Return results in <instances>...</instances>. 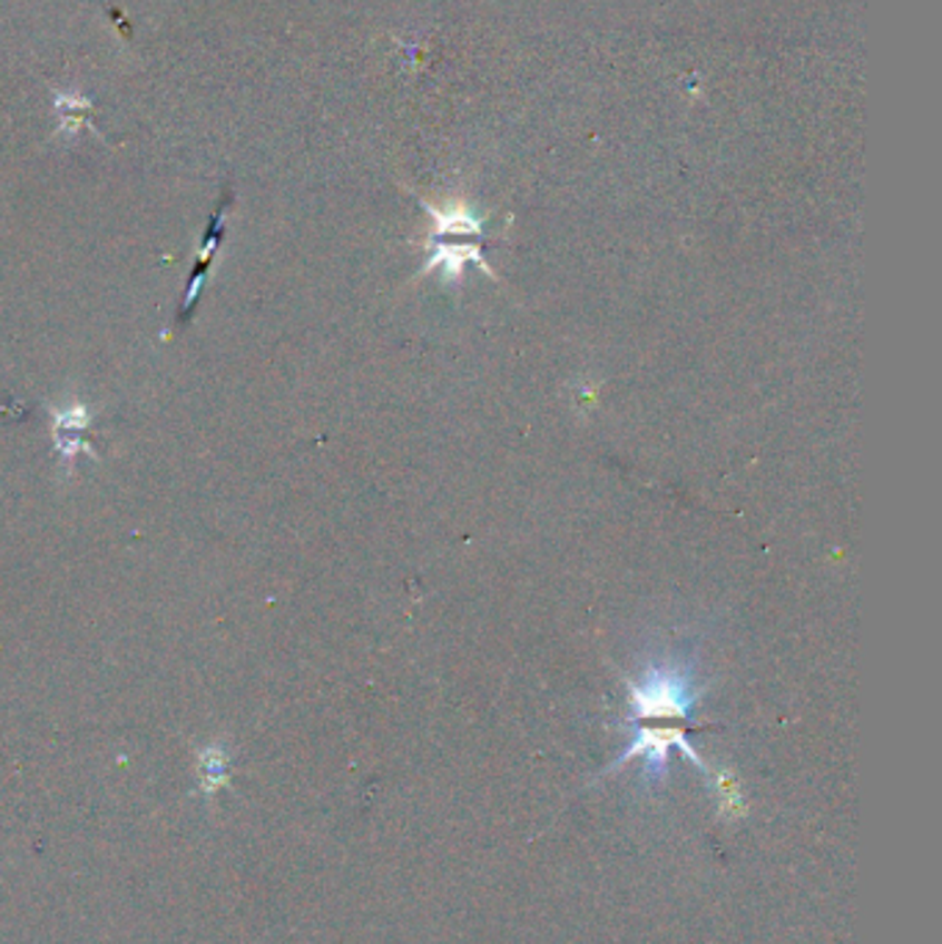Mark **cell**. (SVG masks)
<instances>
[{
    "label": "cell",
    "instance_id": "obj_1",
    "mask_svg": "<svg viewBox=\"0 0 942 944\" xmlns=\"http://www.w3.org/2000/svg\"><path fill=\"white\" fill-rule=\"evenodd\" d=\"M628 685V724H688L694 707L703 699V685H699L697 671L691 663L680 660H658L647 663L639 677H625Z\"/></svg>",
    "mask_w": 942,
    "mask_h": 944
},
{
    "label": "cell",
    "instance_id": "obj_2",
    "mask_svg": "<svg viewBox=\"0 0 942 944\" xmlns=\"http://www.w3.org/2000/svg\"><path fill=\"white\" fill-rule=\"evenodd\" d=\"M426 213L432 216V229L426 238L429 260L421 268V276L432 274L434 268L442 271V282L448 285H459L464 279V266L473 263L484 271L490 279H495L490 263L484 260V249H481V238H484V218L475 216L464 203H451L448 207L426 205Z\"/></svg>",
    "mask_w": 942,
    "mask_h": 944
},
{
    "label": "cell",
    "instance_id": "obj_3",
    "mask_svg": "<svg viewBox=\"0 0 942 944\" xmlns=\"http://www.w3.org/2000/svg\"><path fill=\"white\" fill-rule=\"evenodd\" d=\"M625 729L630 732L628 746H625V751L619 754L611 765H608L606 774H617L625 763L641 757L645 759L641 776H645V781L655 785V781H660L666 776V768H669V754L677 748V751H680L686 759H691V763L697 765L705 776H710L708 763L694 751V746L686 738V727H680V724L647 721V724H628Z\"/></svg>",
    "mask_w": 942,
    "mask_h": 944
},
{
    "label": "cell",
    "instance_id": "obj_4",
    "mask_svg": "<svg viewBox=\"0 0 942 944\" xmlns=\"http://www.w3.org/2000/svg\"><path fill=\"white\" fill-rule=\"evenodd\" d=\"M229 203H233V194L224 191L222 203H218L214 216H210L208 227H205L203 238H199L197 260H194L192 279H188V287H186V298H183L180 309H177V324H188V321H192V315H194V309H197L199 296H203V291H205V282H208L210 268H214L218 246H222L224 235H227Z\"/></svg>",
    "mask_w": 942,
    "mask_h": 944
},
{
    "label": "cell",
    "instance_id": "obj_5",
    "mask_svg": "<svg viewBox=\"0 0 942 944\" xmlns=\"http://www.w3.org/2000/svg\"><path fill=\"white\" fill-rule=\"evenodd\" d=\"M50 420H53V448L59 453L65 470L75 468V459L80 453L86 456H95L89 442L84 440V434L89 431L91 423V409L86 404H70L67 409H50Z\"/></svg>",
    "mask_w": 942,
    "mask_h": 944
},
{
    "label": "cell",
    "instance_id": "obj_6",
    "mask_svg": "<svg viewBox=\"0 0 942 944\" xmlns=\"http://www.w3.org/2000/svg\"><path fill=\"white\" fill-rule=\"evenodd\" d=\"M710 779H714V790L716 798H719V815L727 817V820H738V817L746 815V802L744 796H740L738 785H735L733 776L727 774V770H710Z\"/></svg>",
    "mask_w": 942,
    "mask_h": 944
}]
</instances>
